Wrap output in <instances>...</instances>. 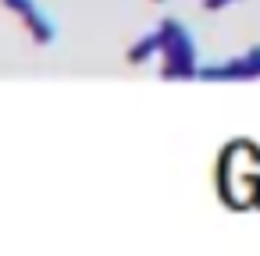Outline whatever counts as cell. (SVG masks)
Here are the masks:
<instances>
[{
  "instance_id": "1",
  "label": "cell",
  "mask_w": 260,
  "mask_h": 256,
  "mask_svg": "<svg viewBox=\"0 0 260 256\" xmlns=\"http://www.w3.org/2000/svg\"><path fill=\"white\" fill-rule=\"evenodd\" d=\"M157 29H160V54H164L160 75L164 79H196V71H200V43H196V36L178 18H164Z\"/></svg>"
},
{
  "instance_id": "4",
  "label": "cell",
  "mask_w": 260,
  "mask_h": 256,
  "mask_svg": "<svg viewBox=\"0 0 260 256\" xmlns=\"http://www.w3.org/2000/svg\"><path fill=\"white\" fill-rule=\"evenodd\" d=\"M228 4H239V0H203V11H221Z\"/></svg>"
},
{
  "instance_id": "3",
  "label": "cell",
  "mask_w": 260,
  "mask_h": 256,
  "mask_svg": "<svg viewBox=\"0 0 260 256\" xmlns=\"http://www.w3.org/2000/svg\"><path fill=\"white\" fill-rule=\"evenodd\" d=\"M153 54H160V29L139 36V40L125 50V61H128V64H143V61H150Z\"/></svg>"
},
{
  "instance_id": "2",
  "label": "cell",
  "mask_w": 260,
  "mask_h": 256,
  "mask_svg": "<svg viewBox=\"0 0 260 256\" xmlns=\"http://www.w3.org/2000/svg\"><path fill=\"white\" fill-rule=\"evenodd\" d=\"M4 8H8V11H15V15L25 22L29 36H32L40 47H47V43H54V40H57V25H54V18L36 4V0H4Z\"/></svg>"
}]
</instances>
